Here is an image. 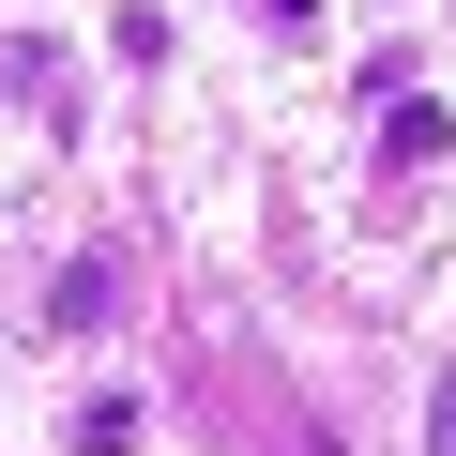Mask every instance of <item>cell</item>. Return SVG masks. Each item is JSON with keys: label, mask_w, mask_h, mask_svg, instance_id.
<instances>
[{"label": "cell", "mask_w": 456, "mask_h": 456, "mask_svg": "<svg viewBox=\"0 0 456 456\" xmlns=\"http://www.w3.org/2000/svg\"><path fill=\"white\" fill-rule=\"evenodd\" d=\"M107 305H122V259L92 244V259H61V289H46V335H107Z\"/></svg>", "instance_id": "1"}, {"label": "cell", "mask_w": 456, "mask_h": 456, "mask_svg": "<svg viewBox=\"0 0 456 456\" xmlns=\"http://www.w3.org/2000/svg\"><path fill=\"white\" fill-rule=\"evenodd\" d=\"M441 137H456V122H441V107H426V92H380V152H395V167H426V152H441Z\"/></svg>", "instance_id": "2"}, {"label": "cell", "mask_w": 456, "mask_h": 456, "mask_svg": "<svg viewBox=\"0 0 456 456\" xmlns=\"http://www.w3.org/2000/svg\"><path fill=\"white\" fill-rule=\"evenodd\" d=\"M77 456H137V395H92L77 411Z\"/></svg>", "instance_id": "3"}, {"label": "cell", "mask_w": 456, "mask_h": 456, "mask_svg": "<svg viewBox=\"0 0 456 456\" xmlns=\"http://www.w3.org/2000/svg\"><path fill=\"white\" fill-rule=\"evenodd\" d=\"M426 456H456V365H441V411H426Z\"/></svg>", "instance_id": "4"}]
</instances>
